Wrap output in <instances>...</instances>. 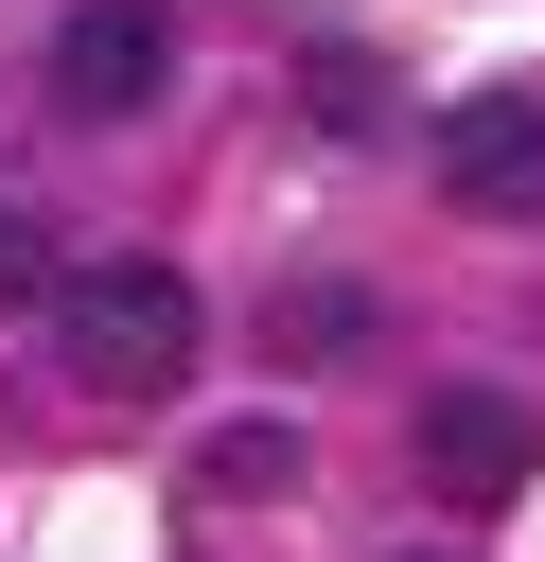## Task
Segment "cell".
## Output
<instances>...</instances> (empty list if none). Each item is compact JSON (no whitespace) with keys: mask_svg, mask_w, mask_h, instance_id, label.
I'll return each mask as SVG.
<instances>
[{"mask_svg":"<svg viewBox=\"0 0 545 562\" xmlns=\"http://www.w3.org/2000/svg\"><path fill=\"white\" fill-rule=\"evenodd\" d=\"M193 474H211V492L246 509V492H281V474H299V422H229V439H211Z\"/></svg>","mask_w":545,"mask_h":562,"instance_id":"cell-7","label":"cell"},{"mask_svg":"<svg viewBox=\"0 0 545 562\" xmlns=\"http://www.w3.org/2000/svg\"><path fill=\"white\" fill-rule=\"evenodd\" d=\"M387 562H457V544H387Z\"/></svg>","mask_w":545,"mask_h":562,"instance_id":"cell-9","label":"cell"},{"mask_svg":"<svg viewBox=\"0 0 545 562\" xmlns=\"http://www.w3.org/2000/svg\"><path fill=\"white\" fill-rule=\"evenodd\" d=\"M527 474H545V422H527L510 386H440V404H422V492H440V509H510Z\"/></svg>","mask_w":545,"mask_h":562,"instance_id":"cell-4","label":"cell"},{"mask_svg":"<svg viewBox=\"0 0 545 562\" xmlns=\"http://www.w3.org/2000/svg\"><path fill=\"white\" fill-rule=\"evenodd\" d=\"M53 334H70V386H88V404H158V386H193V351H211V299H193L158 246H105V263H70Z\"/></svg>","mask_w":545,"mask_h":562,"instance_id":"cell-1","label":"cell"},{"mask_svg":"<svg viewBox=\"0 0 545 562\" xmlns=\"http://www.w3.org/2000/svg\"><path fill=\"white\" fill-rule=\"evenodd\" d=\"M158 88H176V18L158 0H70L53 18V105L70 123H141Z\"/></svg>","mask_w":545,"mask_h":562,"instance_id":"cell-2","label":"cell"},{"mask_svg":"<svg viewBox=\"0 0 545 562\" xmlns=\"http://www.w3.org/2000/svg\"><path fill=\"white\" fill-rule=\"evenodd\" d=\"M440 193L475 228H545V88H492V105H440Z\"/></svg>","mask_w":545,"mask_h":562,"instance_id":"cell-3","label":"cell"},{"mask_svg":"<svg viewBox=\"0 0 545 562\" xmlns=\"http://www.w3.org/2000/svg\"><path fill=\"white\" fill-rule=\"evenodd\" d=\"M299 105H316L334 140H387V70H369V53H299Z\"/></svg>","mask_w":545,"mask_h":562,"instance_id":"cell-6","label":"cell"},{"mask_svg":"<svg viewBox=\"0 0 545 562\" xmlns=\"http://www.w3.org/2000/svg\"><path fill=\"white\" fill-rule=\"evenodd\" d=\"M299 369H334V351H369V281H281V316H264Z\"/></svg>","mask_w":545,"mask_h":562,"instance_id":"cell-5","label":"cell"},{"mask_svg":"<svg viewBox=\"0 0 545 562\" xmlns=\"http://www.w3.org/2000/svg\"><path fill=\"white\" fill-rule=\"evenodd\" d=\"M53 299H70V246L35 211H0V316H53Z\"/></svg>","mask_w":545,"mask_h":562,"instance_id":"cell-8","label":"cell"}]
</instances>
